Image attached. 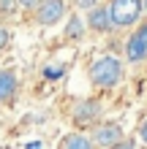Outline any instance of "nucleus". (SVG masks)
<instances>
[{"instance_id": "obj_1", "label": "nucleus", "mask_w": 147, "mask_h": 149, "mask_svg": "<svg viewBox=\"0 0 147 149\" xmlns=\"http://www.w3.org/2000/svg\"><path fill=\"white\" fill-rule=\"evenodd\" d=\"M123 81V63L115 54H101L90 63V84L98 90H115Z\"/></svg>"}, {"instance_id": "obj_2", "label": "nucleus", "mask_w": 147, "mask_h": 149, "mask_svg": "<svg viewBox=\"0 0 147 149\" xmlns=\"http://www.w3.org/2000/svg\"><path fill=\"white\" fill-rule=\"evenodd\" d=\"M109 16L115 30L123 27H136L142 19V0H112L109 3Z\"/></svg>"}, {"instance_id": "obj_3", "label": "nucleus", "mask_w": 147, "mask_h": 149, "mask_svg": "<svg viewBox=\"0 0 147 149\" xmlns=\"http://www.w3.org/2000/svg\"><path fill=\"white\" fill-rule=\"evenodd\" d=\"M123 49H125V60L131 65L147 63V19L134 27V33L128 36V41H125Z\"/></svg>"}, {"instance_id": "obj_4", "label": "nucleus", "mask_w": 147, "mask_h": 149, "mask_svg": "<svg viewBox=\"0 0 147 149\" xmlns=\"http://www.w3.org/2000/svg\"><path fill=\"white\" fill-rule=\"evenodd\" d=\"M90 141H93L96 149H115L120 141H125L123 125H120V122H98V125L93 127Z\"/></svg>"}, {"instance_id": "obj_5", "label": "nucleus", "mask_w": 147, "mask_h": 149, "mask_svg": "<svg viewBox=\"0 0 147 149\" xmlns=\"http://www.w3.org/2000/svg\"><path fill=\"white\" fill-rule=\"evenodd\" d=\"M101 100L98 98H87V100H82V103H76L74 106V114H71V122H74V127L82 130L84 127H90V125H96L98 117H101Z\"/></svg>"}, {"instance_id": "obj_6", "label": "nucleus", "mask_w": 147, "mask_h": 149, "mask_svg": "<svg viewBox=\"0 0 147 149\" xmlns=\"http://www.w3.org/2000/svg\"><path fill=\"white\" fill-rule=\"evenodd\" d=\"M63 19H68V0H44L36 8V22L44 27H52Z\"/></svg>"}, {"instance_id": "obj_7", "label": "nucleus", "mask_w": 147, "mask_h": 149, "mask_svg": "<svg viewBox=\"0 0 147 149\" xmlns=\"http://www.w3.org/2000/svg\"><path fill=\"white\" fill-rule=\"evenodd\" d=\"M84 24L98 33V36H103V33H112L115 30V24H112V16H109V6H96L93 11H87V19H84Z\"/></svg>"}, {"instance_id": "obj_8", "label": "nucleus", "mask_w": 147, "mask_h": 149, "mask_svg": "<svg viewBox=\"0 0 147 149\" xmlns=\"http://www.w3.org/2000/svg\"><path fill=\"white\" fill-rule=\"evenodd\" d=\"M19 90V76L11 68H0V103H11Z\"/></svg>"}, {"instance_id": "obj_9", "label": "nucleus", "mask_w": 147, "mask_h": 149, "mask_svg": "<svg viewBox=\"0 0 147 149\" xmlns=\"http://www.w3.org/2000/svg\"><path fill=\"white\" fill-rule=\"evenodd\" d=\"M63 38L71 41V43L84 41V19H82V16L68 14V19H65V24H63Z\"/></svg>"}, {"instance_id": "obj_10", "label": "nucleus", "mask_w": 147, "mask_h": 149, "mask_svg": "<svg viewBox=\"0 0 147 149\" xmlns=\"http://www.w3.org/2000/svg\"><path fill=\"white\" fill-rule=\"evenodd\" d=\"M57 149H96L90 141V136L79 133V130H74V133H65L63 138L57 141Z\"/></svg>"}, {"instance_id": "obj_11", "label": "nucleus", "mask_w": 147, "mask_h": 149, "mask_svg": "<svg viewBox=\"0 0 147 149\" xmlns=\"http://www.w3.org/2000/svg\"><path fill=\"white\" fill-rule=\"evenodd\" d=\"M65 73V65L60 63V65H44V71H41V76L46 79V81H55V79H60Z\"/></svg>"}, {"instance_id": "obj_12", "label": "nucleus", "mask_w": 147, "mask_h": 149, "mask_svg": "<svg viewBox=\"0 0 147 149\" xmlns=\"http://www.w3.org/2000/svg\"><path fill=\"white\" fill-rule=\"evenodd\" d=\"M74 6L79 11H93L96 6H101V0H74Z\"/></svg>"}, {"instance_id": "obj_13", "label": "nucleus", "mask_w": 147, "mask_h": 149, "mask_svg": "<svg viewBox=\"0 0 147 149\" xmlns=\"http://www.w3.org/2000/svg\"><path fill=\"white\" fill-rule=\"evenodd\" d=\"M8 43H11V33H8V27H3V24H0V54L8 49Z\"/></svg>"}, {"instance_id": "obj_14", "label": "nucleus", "mask_w": 147, "mask_h": 149, "mask_svg": "<svg viewBox=\"0 0 147 149\" xmlns=\"http://www.w3.org/2000/svg\"><path fill=\"white\" fill-rule=\"evenodd\" d=\"M16 8H19L16 0H0V14H14Z\"/></svg>"}, {"instance_id": "obj_15", "label": "nucleus", "mask_w": 147, "mask_h": 149, "mask_svg": "<svg viewBox=\"0 0 147 149\" xmlns=\"http://www.w3.org/2000/svg\"><path fill=\"white\" fill-rule=\"evenodd\" d=\"M19 3V8H27V11H36V8L44 3V0H16Z\"/></svg>"}, {"instance_id": "obj_16", "label": "nucleus", "mask_w": 147, "mask_h": 149, "mask_svg": "<svg viewBox=\"0 0 147 149\" xmlns=\"http://www.w3.org/2000/svg\"><path fill=\"white\" fill-rule=\"evenodd\" d=\"M139 138H142V141L147 144V119H144L142 125H139Z\"/></svg>"}, {"instance_id": "obj_17", "label": "nucleus", "mask_w": 147, "mask_h": 149, "mask_svg": "<svg viewBox=\"0 0 147 149\" xmlns=\"http://www.w3.org/2000/svg\"><path fill=\"white\" fill-rule=\"evenodd\" d=\"M115 149H134V141H131V138H128V141H120Z\"/></svg>"}, {"instance_id": "obj_18", "label": "nucleus", "mask_w": 147, "mask_h": 149, "mask_svg": "<svg viewBox=\"0 0 147 149\" xmlns=\"http://www.w3.org/2000/svg\"><path fill=\"white\" fill-rule=\"evenodd\" d=\"M27 149H44V146H41L38 141H33V144H27Z\"/></svg>"}, {"instance_id": "obj_19", "label": "nucleus", "mask_w": 147, "mask_h": 149, "mask_svg": "<svg viewBox=\"0 0 147 149\" xmlns=\"http://www.w3.org/2000/svg\"><path fill=\"white\" fill-rule=\"evenodd\" d=\"M142 14H147V0H142Z\"/></svg>"}]
</instances>
